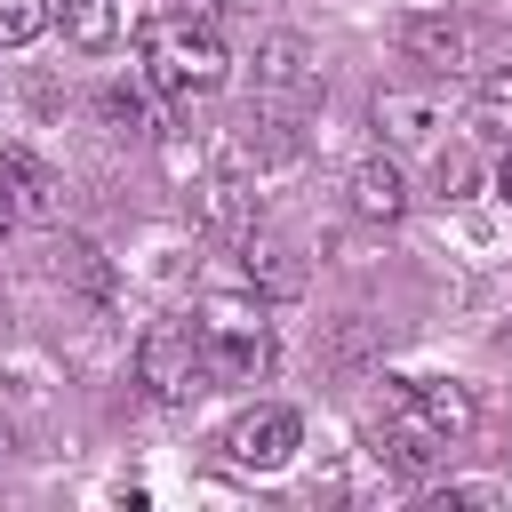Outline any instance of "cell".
Listing matches in <instances>:
<instances>
[{"mask_svg":"<svg viewBox=\"0 0 512 512\" xmlns=\"http://www.w3.org/2000/svg\"><path fill=\"white\" fill-rule=\"evenodd\" d=\"M400 48H408V64H424V72H456V64L472 56V24L448 16V8L408 16V24H400Z\"/></svg>","mask_w":512,"mask_h":512,"instance_id":"cell-5","label":"cell"},{"mask_svg":"<svg viewBox=\"0 0 512 512\" xmlns=\"http://www.w3.org/2000/svg\"><path fill=\"white\" fill-rule=\"evenodd\" d=\"M256 96H264V104H304V96H320V72L304 64L296 40H264V56H256Z\"/></svg>","mask_w":512,"mask_h":512,"instance_id":"cell-6","label":"cell"},{"mask_svg":"<svg viewBox=\"0 0 512 512\" xmlns=\"http://www.w3.org/2000/svg\"><path fill=\"white\" fill-rule=\"evenodd\" d=\"M0 168L16 176V192H24V216H56L64 208V192H56V176L32 160V152H0Z\"/></svg>","mask_w":512,"mask_h":512,"instance_id":"cell-9","label":"cell"},{"mask_svg":"<svg viewBox=\"0 0 512 512\" xmlns=\"http://www.w3.org/2000/svg\"><path fill=\"white\" fill-rule=\"evenodd\" d=\"M504 352H512V320H504Z\"/></svg>","mask_w":512,"mask_h":512,"instance_id":"cell-18","label":"cell"},{"mask_svg":"<svg viewBox=\"0 0 512 512\" xmlns=\"http://www.w3.org/2000/svg\"><path fill=\"white\" fill-rule=\"evenodd\" d=\"M16 216H24V192H16V176H8V168H0V240H8V232H16Z\"/></svg>","mask_w":512,"mask_h":512,"instance_id":"cell-16","label":"cell"},{"mask_svg":"<svg viewBox=\"0 0 512 512\" xmlns=\"http://www.w3.org/2000/svg\"><path fill=\"white\" fill-rule=\"evenodd\" d=\"M496 192H504V208H512V144H504V168H496Z\"/></svg>","mask_w":512,"mask_h":512,"instance_id":"cell-17","label":"cell"},{"mask_svg":"<svg viewBox=\"0 0 512 512\" xmlns=\"http://www.w3.org/2000/svg\"><path fill=\"white\" fill-rule=\"evenodd\" d=\"M200 216H208V224H240V216H248V200H240L232 184H208V192H200Z\"/></svg>","mask_w":512,"mask_h":512,"instance_id":"cell-14","label":"cell"},{"mask_svg":"<svg viewBox=\"0 0 512 512\" xmlns=\"http://www.w3.org/2000/svg\"><path fill=\"white\" fill-rule=\"evenodd\" d=\"M376 128H384L392 144H432V136L448 128V112H440V96H416V88H384V96H376Z\"/></svg>","mask_w":512,"mask_h":512,"instance_id":"cell-7","label":"cell"},{"mask_svg":"<svg viewBox=\"0 0 512 512\" xmlns=\"http://www.w3.org/2000/svg\"><path fill=\"white\" fill-rule=\"evenodd\" d=\"M352 208H360L368 224H392V216L408 208V184H400V168H392V160H360V168H352Z\"/></svg>","mask_w":512,"mask_h":512,"instance_id":"cell-8","label":"cell"},{"mask_svg":"<svg viewBox=\"0 0 512 512\" xmlns=\"http://www.w3.org/2000/svg\"><path fill=\"white\" fill-rule=\"evenodd\" d=\"M296 440H304L296 408H248V416L224 432V456H232L240 472H280V464L296 456Z\"/></svg>","mask_w":512,"mask_h":512,"instance_id":"cell-4","label":"cell"},{"mask_svg":"<svg viewBox=\"0 0 512 512\" xmlns=\"http://www.w3.org/2000/svg\"><path fill=\"white\" fill-rule=\"evenodd\" d=\"M472 128L496 136V144H512V72L480 80V96H472Z\"/></svg>","mask_w":512,"mask_h":512,"instance_id":"cell-11","label":"cell"},{"mask_svg":"<svg viewBox=\"0 0 512 512\" xmlns=\"http://www.w3.org/2000/svg\"><path fill=\"white\" fill-rule=\"evenodd\" d=\"M256 272H264V288H296V280H304L280 240H248V280H256Z\"/></svg>","mask_w":512,"mask_h":512,"instance_id":"cell-13","label":"cell"},{"mask_svg":"<svg viewBox=\"0 0 512 512\" xmlns=\"http://www.w3.org/2000/svg\"><path fill=\"white\" fill-rule=\"evenodd\" d=\"M104 112H112V120H120L128 136H144V128H152V120H144V104H136L128 88H104Z\"/></svg>","mask_w":512,"mask_h":512,"instance_id":"cell-15","label":"cell"},{"mask_svg":"<svg viewBox=\"0 0 512 512\" xmlns=\"http://www.w3.org/2000/svg\"><path fill=\"white\" fill-rule=\"evenodd\" d=\"M56 8L48 0H0V48H24V40H40V24H48Z\"/></svg>","mask_w":512,"mask_h":512,"instance_id":"cell-12","label":"cell"},{"mask_svg":"<svg viewBox=\"0 0 512 512\" xmlns=\"http://www.w3.org/2000/svg\"><path fill=\"white\" fill-rule=\"evenodd\" d=\"M200 344H208L216 384H256L272 368V328H264V304H248V296H208L200 304Z\"/></svg>","mask_w":512,"mask_h":512,"instance_id":"cell-2","label":"cell"},{"mask_svg":"<svg viewBox=\"0 0 512 512\" xmlns=\"http://www.w3.org/2000/svg\"><path fill=\"white\" fill-rule=\"evenodd\" d=\"M64 16V40L72 48H112V0H48Z\"/></svg>","mask_w":512,"mask_h":512,"instance_id":"cell-10","label":"cell"},{"mask_svg":"<svg viewBox=\"0 0 512 512\" xmlns=\"http://www.w3.org/2000/svg\"><path fill=\"white\" fill-rule=\"evenodd\" d=\"M136 56H144V80L160 88V96H208V88H224V40H216V24L208 16H192V8H168V16H152L144 32H136Z\"/></svg>","mask_w":512,"mask_h":512,"instance_id":"cell-1","label":"cell"},{"mask_svg":"<svg viewBox=\"0 0 512 512\" xmlns=\"http://www.w3.org/2000/svg\"><path fill=\"white\" fill-rule=\"evenodd\" d=\"M136 384H144L152 400H168V408H184L192 392H208V344H200V328H176V320L144 328V344H136Z\"/></svg>","mask_w":512,"mask_h":512,"instance_id":"cell-3","label":"cell"}]
</instances>
